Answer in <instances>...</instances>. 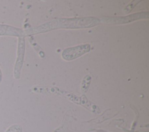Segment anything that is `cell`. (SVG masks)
I'll return each mask as SVG.
<instances>
[{
    "mask_svg": "<svg viewBox=\"0 0 149 132\" xmlns=\"http://www.w3.org/2000/svg\"><path fill=\"white\" fill-rule=\"evenodd\" d=\"M89 49L90 46L88 45H81L80 46L65 49L62 53V56L65 59H73L88 51Z\"/></svg>",
    "mask_w": 149,
    "mask_h": 132,
    "instance_id": "1",
    "label": "cell"
},
{
    "mask_svg": "<svg viewBox=\"0 0 149 132\" xmlns=\"http://www.w3.org/2000/svg\"><path fill=\"white\" fill-rule=\"evenodd\" d=\"M15 28L7 25L0 24V35H13L14 34Z\"/></svg>",
    "mask_w": 149,
    "mask_h": 132,
    "instance_id": "2",
    "label": "cell"
},
{
    "mask_svg": "<svg viewBox=\"0 0 149 132\" xmlns=\"http://www.w3.org/2000/svg\"><path fill=\"white\" fill-rule=\"evenodd\" d=\"M5 132H22V128L19 125L14 124L9 127Z\"/></svg>",
    "mask_w": 149,
    "mask_h": 132,
    "instance_id": "3",
    "label": "cell"
},
{
    "mask_svg": "<svg viewBox=\"0 0 149 132\" xmlns=\"http://www.w3.org/2000/svg\"><path fill=\"white\" fill-rule=\"evenodd\" d=\"M2 74L1 70V69H0V83H1V81H2Z\"/></svg>",
    "mask_w": 149,
    "mask_h": 132,
    "instance_id": "4",
    "label": "cell"
}]
</instances>
